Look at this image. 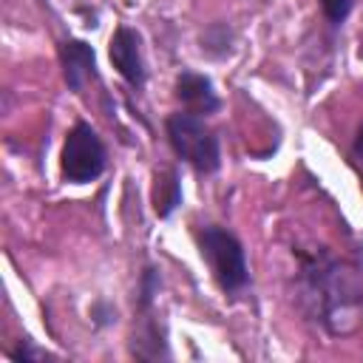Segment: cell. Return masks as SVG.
Returning <instances> with one entry per match:
<instances>
[{
	"mask_svg": "<svg viewBox=\"0 0 363 363\" xmlns=\"http://www.w3.org/2000/svg\"><path fill=\"white\" fill-rule=\"evenodd\" d=\"M108 57L116 74L133 88L142 91L147 82V62H145V48H142V34L130 26H116L108 43Z\"/></svg>",
	"mask_w": 363,
	"mask_h": 363,
	"instance_id": "obj_6",
	"label": "cell"
},
{
	"mask_svg": "<svg viewBox=\"0 0 363 363\" xmlns=\"http://www.w3.org/2000/svg\"><path fill=\"white\" fill-rule=\"evenodd\" d=\"M150 201H153V213H156L159 218H170V216H173V210L182 204V182H179L176 167H162V170H156Z\"/></svg>",
	"mask_w": 363,
	"mask_h": 363,
	"instance_id": "obj_9",
	"label": "cell"
},
{
	"mask_svg": "<svg viewBox=\"0 0 363 363\" xmlns=\"http://www.w3.org/2000/svg\"><path fill=\"white\" fill-rule=\"evenodd\" d=\"M60 62H62V77L68 91H74L77 96L85 94V88L91 82L99 85V71H96V54L85 40L68 37L60 43Z\"/></svg>",
	"mask_w": 363,
	"mask_h": 363,
	"instance_id": "obj_7",
	"label": "cell"
},
{
	"mask_svg": "<svg viewBox=\"0 0 363 363\" xmlns=\"http://www.w3.org/2000/svg\"><path fill=\"white\" fill-rule=\"evenodd\" d=\"M164 133L176 159L190 164L196 173H216L221 167V142L218 133L207 125V116L190 111H173L164 119Z\"/></svg>",
	"mask_w": 363,
	"mask_h": 363,
	"instance_id": "obj_3",
	"label": "cell"
},
{
	"mask_svg": "<svg viewBox=\"0 0 363 363\" xmlns=\"http://www.w3.org/2000/svg\"><path fill=\"white\" fill-rule=\"evenodd\" d=\"M9 357L11 360H54V354L48 352V349H40V346H34V340H28V337H23L11 352H9Z\"/></svg>",
	"mask_w": 363,
	"mask_h": 363,
	"instance_id": "obj_12",
	"label": "cell"
},
{
	"mask_svg": "<svg viewBox=\"0 0 363 363\" xmlns=\"http://www.w3.org/2000/svg\"><path fill=\"white\" fill-rule=\"evenodd\" d=\"M173 96L182 102L184 111L199 113V116H210L221 108V99L213 88V79L207 74H199V71H190V68L176 74Z\"/></svg>",
	"mask_w": 363,
	"mask_h": 363,
	"instance_id": "obj_8",
	"label": "cell"
},
{
	"mask_svg": "<svg viewBox=\"0 0 363 363\" xmlns=\"http://www.w3.org/2000/svg\"><path fill=\"white\" fill-rule=\"evenodd\" d=\"M298 258L295 286L303 312L332 337L363 329V267L332 255L326 247L292 250Z\"/></svg>",
	"mask_w": 363,
	"mask_h": 363,
	"instance_id": "obj_1",
	"label": "cell"
},
{
	"mask_svg": "<svg viewBox=\"0 0 363 363\" xmlns=\"http://www.w3.org/2000/svg\"><path fill=\"white\" fill-rule=\"evenodd\" d=\"M108 167V147L96 128L85 119H77L74 128L65 133L60 150V176L68 184H88L96 182Z\"/></svg>",
	"mask_w": 363,
	"mask_h": 363,
	"instance_id": "obj_4",
	"label": "cell"
},
{
	"mask_svg": "<svg viewBox=\"0 0 363 363\" xmlns=\"http://www.w3.org/2000/svg\"><path fill=\"white\" fill-rule=\"evenodd\" d=\"M159 269L145 267L139 278V298H136V320H133V340L130 354L139 360H170V349L164 340V326L156 318V292H159Z\"/></svg>",
	"mask_w": 363,
	"mask_h": 363,
	"instance_id": "obj_5",
	"label": "cell"
},
{
	"mask_svg": "<svg viewBox=\"0 0 363 363\" xmlns=\"http://www.w3.org/2000/svg\"><path fill=\"white\" fill-rule=\"evenodd\" d=\"M218 31H216V26H210L204 34H201V48L207 51V54H213V57H221L224 51H230V40H233V34H230V28L224 26V31H221V37H216Z\"/></svg>",
	"mask_w": 363,
	"mask_h": 363,
	"instance_id": "obj_11",
	"label": "cell"
},
{
	"mask_svg": "<svg viewBox=\"0 0 363 363\" xmlns=\"http://www.w3.org/2000/svg\"><path fill=\"white\" fill-rule=\"evenodd\" d=\"M196 244L218 289L227 298H241L250 289V264L241 238L221 224H201L196 230Z\"/></svg>",
	"mask_w": 363,
	"mask_h": 363,
	"instance_id": "obj_2",
	"label": "cell"
},
{
	"mask_svg": "<svg viewBox=\"0 0 363 363\" xmlns=\"http://www.w3.org/2000/svg\"><path fill=\"white\" fill-rule=\"evenodd\" d=\"M352 153L363 162V122L357 125V130H354V139H352Z\"/></svg>",
	"mask_w": 363,
	"mask_h": 363,
	"instance_id": "obj_13",
	"label": "cell"
},
{
	"mask_svg": "<svg viewBox=\"0 0 363 363\" xmlns=\"http://www.w3.org/2000/svg\"><path fill=\"white\" fill-rule=\"evenodd\" d=\"M354 3L357 0H318V6H320V11H323V17H326V23L329 26H343L346 20H349V14H352V9H354Z\"/></svg>",
	"mask_w": 363,
	"mask_h": 363,
	"instance_id": "obj_10",
	"label": "cell"
}]
</instances>
